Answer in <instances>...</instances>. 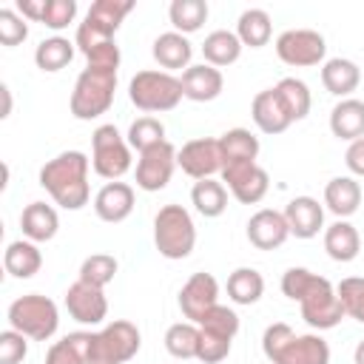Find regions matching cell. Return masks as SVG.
Listing matches in <instances>:
<instances>
[{
	"label": "cell",
	"instance_id": "obj_51",
	"mask_svg": "<svg viewBox=\"0 0 364 364\" xmlns=\"http://www.w3.org/2000/svg\"><path fill=\"white\" fill-rule=\"evenodd\" d=\"M0 94H3V114L0 117H9L11 114V91H9V85H0Z\"/></svg>",
	"mask_w": 364,
	"mask_h": 364
},
{
	"label": "cell",
	"instance_id": "obj_2",
	"mask_svg": "<svg viewBox=\"0 0 364 364\" xmlns=\"http://www.w3.org/2000/svg\"><path fill=\"white\" fill-rule=\"evenodd\" d=\"M262 353L270 364H330V344L318 333L299 336L284 321L264 327Z\"/></svg>",
	"mask_w": 364,
	"mask_h": 364
},
{
	"label": "cell",
	"instance_id": "obj_23",
	"mask_svg": "<svg viewBox=\"0 0 364 364\" xmlns=\"http://www.w3.org/2000/svg\"><path fill=\"white\" fill-rule=\"evenodd\" d=\"M46 364H94V333L77 330L63 336L48 347Z\"/></svg>",
	"mask_w": 364,
	"mask_h": 364
},
{
	"label": "cell",
	"instance_id": "obj_17",
	"mask_svg": "<svg viewBox=\"0 0 364 364\" xmlns=\"http://www.w3.org/2000/svg\"><path fill=\"white\" fill-rule=\"evenodd\" d=\"M290 239V228L282 210L262 208L247 219V242L256 250H276Z\"/></svg>",
	"mask_w": 364,
	"mask_h": 364
},
{
	"label": "cell",
	"instance_id": "obj_7",
	"mask_svg": "<svg viewBox=\"0 0 364 364\" xmlns=\"http://www.w3.org/2000/svg\"><path fill=\"white\" fill-rule=\"evenodd\" d=\"M131 145L128 139L117 131V125L105 122L94 128L91 134V168L97 176L108 182H119L131 171Z\"/></svg>",
	"mask_w": 364,
	"mask_h": 364
},
{
	"label": "cell",
	"instance_id": "obj_15",
	"mask_svg": "<svg viewBox=\"0 0 364 364\" xmlns=\"http://www.w3.org/2000/svg\"><path fill=\"white\" fill-rule=\"evenodd\" d=\"M216 304H219V282L210 273H193L179 290V310L193 324H199L202 316Z\"/></svg>",
	"mask_w": 364,
	"mask_h": 364
},
{
	"label": "cell",
	"instance_id": "obj_38",
	"mask_svg": "<svg viewBox=\"0 0 364 364\" xmlns=\"http://www.w3.org/2000/svg\"><path fill=\"white\" fill-rule=\"evenodd\" d=\"M273 88H276V94H279V100H282V105L287 108V114H290L293 122H299V119H304V117L310 114L313 97H310V88H307L304 80L284 77V80H279Z\"/></svg>",
	"mask_w": 364,
	"mask_h": 364
},
{
	"label": "cell",
	"instance_id": "obj_47",
	"mask_svg": "<svg viewBox=\"0 0 364 364\" xmlns=\"http://www.w3.org/2000/svg\"><path fill=\"white\" fill-rule=\"evenodd\" d=\"M316 279H318V273H313L307 267H287L282 273V293L293 301H301V296L316 284Z\"/></svg>",
	"mask_w": 364,
	"mask_h": 364
},
{
	"label": "cell",
	"instance_id": "obj_52",
	"mask_svg": "<svg viewBox=\"0 0 364 364\" xmlns=\"http://www.w3.org/2000/svg\"><path fill=\"white\" fill-rule=\"evenodd\" d=\"M353 364H364V338L355 344V350H353Z\"/></svg>",
	"mask_w": 364,
	"mask_h": 364
},
{
	"label": "cell",
	"instance_id": "obj_25",
	"mask_svg": "<svg viewBox=\"0 0 364 364\" xmlns=\"http://www.w3.org/2000/svg\"><path fill=\"white\" fill-rule=\"evenodd\" d=\"M20 228H23V236L31 239V242H51L60 230V216L54 210V205H46V202H31L23 208L20 213Z\"/></svg>",
	"mask_w": 364,
	"mask_h": 364
},
{
	"label": "cell",
	"instance_id": "obj_19",
	"mask_svg": "<svg viewBox=\"0 0 364 364\" xmlns=\"http://www.w3.org/2000/svg\"><path fill=\"white\" fill-rule=\"evenodd\" d=\"M282 213L287 219L290 236L296 239H313L324 228V208L313 196H293Z\"/></svg>",
	"mask_w": 364,
	"mask_h": 364
},
{
	"label": "cell",
	"instance_id": "obj_34",
	"mask_svg": "<svg viewBox=\"0 0 364 364\" xmlns=\"http://www.w3.org/2000/svg\"><path fill=\"white\" fill-rule=\"evenodd\" d=\"M264 296V279L256 267H236L228 276V299L233 304L250 307Z\"/></svg>",
	"mask_w": 364,
	"mask_h": 364
},
{
	"label": "cell",
	"instance_id": "obj_27",
	"mask_svg": "<svg viewBox=\"0 0 364 364\" xmlns=\"http://www.w3.org/2000/svg\"><path fill=\"white\" fill-rule=\"evenodd\" d=\"M361 82V68L347 57H333L321 65V85L327 94L347 100Z\"/></svg>",
	"mask_w": 364,
	"mask_h": 364
},
{
	"label": "cell",
	"instance_id": "obj_49",
	"mask_svg": "<svg viewBox=\"0 0 364 364\" xmlns=\"http://www.w3.org/2000/svg\"><path fill=\"white\" fill-rule=\"evenodd\" d=\"M344 162H347V171H350L353 176H364V136L347 145Z\"/></svg>",
	"mask_w": 364,
	"mask_h": 364
},
{
	"label": "cell",
	"instance_id": "obj_29",
	"mask_svg": "<svg viewBox=\"0 0 364 364\" xmlns=\"http://www.w3.org/2000/svg\"><path fill=\"white\" fill-rule=\"evenodd\" d=\"M3 267H6V273L14 276V279H31L34 273H40V267H43V253H40L37 242H31V239L9 242L6 253H3Z\"/></svg>",
	"mask_w": 364,
	"mask_h": 364
},
{
	"label": "cell",
	"instance_id": "obj_10",
	"mask_svg": "<svg viewBox=\"0 0 364 364\" xmlns=\"http://www.w3.org/2000/svg\"><path fill=\"white\" fill-rule=\"evenodd\" d=\"M276 54L284 65L313 68V65L324 63L327 40L313 28H287L276 37Z\"/></svg>",
	"mask_w": 364,
	"mask_h": 364
},
{
	"label": "cell",
	"instance_id": "obj_6",
	"mask_svg": "<svg viewBox=\"0 0 364 364\" xmlns=\"http://www.w3.org/2000/svg\"><path fill=\"white\" fill-rule=\"evenodd\" d=\"M6 318L11 330L28 336L31 341H48L60 327V310L43 293H26L14 299L6 310Z\"/></svg>",
	"mask_w": 364,
	"mask_h": 364
},
{
	"label": "cell",
	"instance_id": "obj_42",
	"mask_svg": "<svg viewBox=\"0 0 364 364\" xmlns=\"http://www.w3.org/2000/svg\"><path fill=\"white\" fill-rule=\"evenodd\" d=\"M336 293L344 304V316L364 324V279L361 276H347L336 284Z\"/></svg>",
	"mask_w": 364,
	"mask_h": 364
},
{
	"label": "cell",
	"instance_id": "obj_41",
	"mask_svg": "<svg viewBox=\"0 0 364 364\" xmlns=\"http://www.w3.org/2000/svg\"><path fill=\"white\" fill-rule=\"evenodd\" d=\"M125 139H128V145H131L136 154H142V151H148V148L165 142V125H162L156 117H151V114L136 117V119L131 122Z\"/></svg>",
	"mask_w": 364,
	"mask_h": 364
},
{
	"label": "cell",
	"instance_id": "obj_8",
	"mask_svg": "<svg viewBox=\"0 0 364 364\" xmlns=\"http://www.w3.org/2000/svg\"><path fill=\"white\" fill-rule=\"evenodd\" d=\"M139 327L128 318H114L94 333V364H125L139 353Z\"/></svg>",
	"mask_w": 364,
	"mask_h": 364
},
{
	"label": "cell",
	"instance_id": "obj_18",
	"mask_svg": "<svg viewBox=\"0 0 364 364\" xmlns=\"http://www.w3.org/2000/svg\"><path fill=\"white\" fill-rule=\"evenodd\" d=\"M134 202L136 196L128 182H105L94 196V213L108 225H119L134 213Z\"/></svg>",
	"mask_w": 364,
	"mask_h": 364
},
{
	"label": "cell",
	"instance_id": "obj_26",
	"mask_svg": "<svg viewBox=\"0 0 364 364\" xmlns=\"http://www.w3.org/2000/svg\"><path fill=\"white\" fill-rule=\"evenodd\" d=\"M330 131L333 136L344 142L361 139L364 136V100H355V97L338 100L330 111Z\"/></svg>",
	"mask_w": 364,
	"mask_h": 364
},
{
	"label": "cell",
	"instance_id": "obj_9",
	"mask_svg": "<svg viewBox=\"0 0 364 364\" xmlns=\"http://www.w3.org/2000/svg\"><path fill=\"white\" fill-rule=\"evenodd\" d=\"M299 310H301V318L313 327V330H333L341 318H344V304L333 287L330 279L318 276L316 284L301 296L299 301Z\"/></svg>",
	"mask_w": 364,
	"mask_h": 364
},
{
	"label": "cell",
	"instance_id": "obj_24",
	"mask_svg": "<svg viewBox=\"0 0 364 364\" xmlns=\"http://www.w3.org/2000/svg\"><path fill=\"white\" fill-rule=\"evenodd\" d=\"M324 205L338 219H350L361 208V185L355 176H333L324 185Z\"/></svg>",
	"mask_w": 364,
	"mask_h": 364
},
{
	"label": "cell",
	"instance_id": "obj_32",
	"mask_svg": "<svg viewBox=\"0 0 364 364\" xmlns=\"http://www.w3.org/2000/svg\"><path fill=\"white\" fill-rule=\"evenodd\" d=\"M191 205L196 208V213H202L205 219H216L228 210V188L222 179H199L191 188Z\"/></svg>",
	"mask_w": 364,
	"mask_h": 364
},
{
	"label": "cell",
	"instance_id": "obj_44",
	"mask_svg": "<svg viewBox=\"0 0 364 364\" xmlns=\"http://www.w3.org/2000/svg\"><path fill=\"white\" fill-rule=\"evenodd\" d=\"M230 344H233V338L199 327V350H196V358L202 364H219V361H225L230 355Z\"/></svg>",
	"mask_w": 364,
	"mask_h": 364
},
{
	"label": "cell",
	"instance_id": "obj_20",
	"mask_svg": "<svg viewBox=\"0 0 364 364\" xmlns=\"http://www.w3.org/2000/svg\"><path fill=\"white\" fill-rule=\"evenodd\" d=\"M179 82H182L185 100H191V102H210L225 88L222 71L213 68V65H208V63H196V65L185 68L182 77H179Z\"/></svg>",
	"mask_w": 364,
	"mask_h": 364
},
{
	"label": "cell",
	"instance_id": "obj_28",
	"mask_svg": "<svg viewBox=\"0 0 364 364\" xmlns=\"http://www.w3.org/2000/svg\"><path fill=\"white\" fill-rule=\"evenodd\" d=\"M324 250L333 262H353L361 253V236L355 225H350L347 219H336L330 228H324Z\"/></svg>",
	"mask_w": 364,
	"mask_h": 364
},
{
	"label": "cell",
	"instance_id": "obj_3",
	"mask_svg": "<svg viewBox=\"0 0 364 364\" xmlns=\"http://www.w3.org/2000/svg\"><path fill=\"white\" fill-rule=\"evenodd\" d=\"M114 91H117V71L85 65L80 71L71 100H68L71 117L80 122H91V119L102 117L114 102Z\"/></svg>",
	"mask_w": 364,
	"mask_h": 364
},
{
	"label": "cell",
	"instance_id": "obj_21",
	"mask_svg": "<svg viewBox=\"0 0 364 364\" xmlns=\"http://www.w3.org/2000/svg\"><path fill=\"white\" fill-rule=\"evenodd\" d=\"M250 117H253L256 128H259L262 134H270V136L284 134V131L293 125V119H290L287 108L282 105L276 88H264V91H259V94L253 97V102H250Z\"/></svg>",
	"mask_w": 364,
	"mask_h": 364
},
{
	"label": "cell",
	"instance_id": "obj_45",
	"mask_svg": "<svg viewBox=\"0 0 364 364\" xmlns=\"http://www.w3.org/2000/svg\"><path fill=\"white\" fill-rule=\"evenodd\" d=\"M28 37V23L17 9H0V43L6 48L20 46Z\"/></svg>",
	"mask_w": 364,
	"mask_h": 364
},
{
	"label": "cell",
	"instance_id": "obj_5",
	"mask_svg": "<svg viewBox=\"0 0 364 364\" xmlns=\"http://www.w3.org/2000/svg\"><path fill=\"white\" fill-rule=\"evenodd\" d=\"M182 82L176 74L159 71V68H145L136 71L128 82V100L145 111V114H162L173 111L182 102Z\"/></svg>",
	"mask_w": 364,
	"mask_h": 364
},
{
	"label": "cell",
	"instance_id": "obj_22",
	"mask_svg": "<svg viewBox=\"0 0 364 364\" xmlns=\"http://www.w3.org/2000/svg\"><path fill=\"white\" fill-rule=\"evenodd\" d=\"M151 54H154V60L162 65V71L173 74V71L191 68L193 46H191V40H188L185 34H179V31H165V34H159V37L154 40Z\"/></svg>",
	"mask_w": 364,
	"mask_h": 364
},
{
	"label": "cell",
	"instance_id": "obj_12",
	"mask_svg": "<svg viewBox=\"0 0 364 364\" xmlns=\"http://www.w3.org/2000/svg\"><path fill=\"white\" fill-rule=\"evenodd\" d=\"M219 179L242 205H259L270 191V176L259 162H236L225 165Z\"/></svg>",
	"mask_w": 364,
	"mask_h": 364
},
{
	"label": "cell",
	"instance_id": "obj_39",
	"mask_svg": "<svg viewBox=\"0 0 364 364\" xmlns=\"http://www.w3.org/2000/svg\"><path fill=\"white\" fill-rule=\"evenodd\" d=\"M165 350L179 358V361H188V358H196V350H199V324L193 321H176L165 330Z\"/></svg>",
	"mask_w": 364,
	"mask_h": 364
},
{
	"label": "cell",
	"instance_id": "obj_37",
	"mask_svg": "<svg viewBox=\"0 0 364 364\" xmlns=\"http://www.w3.org/2000/svg\"><path fill=\"white\" fill-rule=\"evenodd\" d=\"M208 14H210V9H208L205 0H173L168 6V20H171L173 31L185 34V37L199 31L205 26Z\"/></svg>",
	"mask_w": 364,
	"mask_h": 364
},
{
	"label": "cell",
	"instance_id": "obj_46",
	"mask_svg": "<svg viewBox=\"0 0 364 364\" xmlns=\"http://www.w3.org/2000/svg\"><path fill=\"white\" fill-rule=\"evenodd\" d=\"M74 17H77V0H46L40 23L51 31H63L74 23Z\"/></svg>",
	"mask_w": 364,
	"mask_h": 364
},
{
	"label": "cell",
	"instance_id": "obj_50",
	"mask_svg": "<svg viewBox=\"0 0 364 364\" xmlns=\"http://www.w3.org/2000/svg\"><path fill=\"white\" fill-rule=\"evenodd\" d=\"M26 20H34V23H40L43 20V9H46V0H17V6H14Z\"/></svg>",
	"mask_w": 364,
	"mask_h": 364
},
{
	"label": "cell",
	"instance_id": "obj_31",
	"mask_svg": "<svg viewBox=\"0 0 364 364\" xmlns=\"http://www.w3.org/2000/svg\"><path fill=\"white\" fill-rule=\"evenodd\" d=\"M131 11H134V0H97V3H91V9H88L82 23H88L91 28L114 37L117 28L122 26V20Z\"/></svg>",
	"mask_w": 364,
	"mask_h": 364
},
{
	"label": "cell",
	"instance_id": "obj_35",
	"mask_svg": "<svg viewBox=\"0 0 364 364\" xmlns=\"http://www.w3.org/2000/svg\"><path fill=\"white\" fill-rule=\"evenodd\" d=\"M273 26H270V14L264 9H245L236 20V37L242 40V46L250 48H262L270 43Z\"/></svg>",
	"mask_w": 364,
	"mask_h": 364
},
{
	"label": "cell",
	"instance_id": "obj_4",
	"mask_svg": "<svg viewBox=\"0 0 364 364\" xmlns=\"http://www.w3.org/2000/svg\"><path fill=\"white\" fill-rule=\"evenodd\" d=\"M154 245L159 256L179 262L188 259L196 247V225L188 208L182 205H162L159 213L154 216Z\"/></svg>",
	"mask_w": 364,
	"mask_h": 364
},
{
	"label": "cell",
	"instance_id": "obj_43",
	"mask_svg": "<svg viewBox=\"0 0 364 364\" xmlns=\"http://www.w3.org/2000/svg\"><path fill=\"white\" fill-rule=\"evenodd\" d=\"M199 327H202V330H210V333H219V336L233 338V336L239 333V316H236V310H233V307H228V304H216V307H210V310L202 316Z\"/></svg>",
	"mask_w": 364,
	"mask_h": 364
},
{
	"label": "cell",
	"instance_id": "obj_36",
	"mask_svg": "<svg viewBox=\"0 0 364 364\" xmlns=\"http://www.w3.org/2000/svg\"><path fill=\"white\" fill-rule=\"evenodd\" d=\"M222 145V159L225 165H236V162H256L259 156V136H253L247 128H230L219 136Z\"/></svg>",
	"mask_w": 364,
	"mask_h": 364
},
{
	"label": "cell",
	"instance_id": "obj_48",
	"mask_svg": "<svg viewBox=\"0 0 364 364\" xmlns=\"http://www.w3.org/2000/svg\"><path fill=\"white\" fill-rule=\"evenodd\" d=\"M28 355V336L17 330H3L0 333V364H20Z\"/></svg>",
	"mask_w": 364,
	"mask_h": 364
},
{
	"label": "cell",
	"instance_id": "obj_1",
	"mask_svg": "<svg viewBox=\"0 0 364 364\" xmlns=\"http://www.w3.org/2000/svg\"><path fill=\"white\" fill-rule=\"evenodd\" d=\"M88 165L91 159L82 151H63L40 168V188H46L54 205L65 210H80L91 199Z\"/></svg>",
	"mask_w": 364,
	"mask_h": 364
},
{
	"label": "cell",
	"instance_id": "obj_14",
	"mask_svg": "<svg viewBox=\"0 0 364 364\" xmlns=\"http://www.w3.org/2000/svg\"><path fill=\"white\" fill-rule=\"evenodd\" d=\"M65 310H68V316L74 321L97 327V324H102L108 318V299H105V293L100 287H91V284L77 279L65 290Z\"/></svg>",
	"mask_w": 364,
	"mask_h": 364
},
{
	"label": "cell",
	"instance_id": "obj_30",
	"mask_svg": "<svg viewBox=\"0 0 364 364\" xmlns=\"http://www.w3.org/2000/svg\"><path fill=\"white\" fill-rule=\"evenodd\" d=\"M242 40L236 37V31H228V28H216L205 37L202 43V57L208 65L213 68H225V65H233L239 57H242Z\"/></svg>",
	"mask_w": 364,
	"mask_h": 364
},
{
	"label": "cell",
	"instance_id": "obj_13",
	"mask_svg": "<svg viewBox=\"0 0 364 364\" xmlns=\"http://www.w3.org/2000/svg\"><path fill=\"white\" fill-rule=\"evenodd\" d=\"M173 171H176V148L165 139V142L139 154V159H136V188L148 191V193H156V191L168 188Z\"/></svg>",
	"mask_w": 364,
	"mask_h": 364
},
{
	"label": "cell",
	"instance_id": "obj_40",
	"mask_svg": "<svg viewBox=\"0 0 364 364\" xmlns=\"http://www.w3.org/2000/svg\"><path fill=\"white\" fill-rule=\"evenodd\" d=\"M117 270H119V262H117L111 253H91V256L82 259V264H80V276H77V279L85 282V284H91V287L105 290V284L114 282Z\"/></svg>",
	"mask_w": 364,
	"mask_h": 364
},
{
	"label": "cell",
	"instance_id": "obj_11",
	"mask_svg": "<svg viewBox=\"0 0 364 364\" xmlns=\"http://www.w3.org/2000/svg\"><path fill=\"white\" fill-rule=\"evenodd\" d=\"M176 165L182 168V173H188L191 179H213L216 173H222L225 159H222V145L213 136H199V139H188L179 151H176Z\"/></svg>",
	"mask_w": 364,
	"mask_h": 364
},
{
	"label": "cell",
	"instance_id": "obj_33",
	"mask_svg": "<svg viewBox=\"0 0 364 364\" xmlns=\"http://www.w3.org/2000/svg\"><path fill=\"white\" fill-rule=\"evenodd\" d=\"M74 51H77L74 40H68L63 34H54V37L40 40V46L34 48V63H37L40 71L54 74V71H63L74 60Z\"/></svg>",
	"mask_w": 364,
	"mask_h": 364
},
{
	"label": "cell",
	"instance_id": "obj_53",
	"mask_svg": "<svg viewBox=\"0 0 364 364\" xmlns=\"http://www.w3.org/2000/svg\"><path fill=\"white\" fill-rule=\"evenodd\" d=\"M97 364H102V361H97Z\"/></svg>",
	"mask_w": 364,
	"mask_h": 364
},
{
	"label": "cell",
	"instance_id": "obj_16",
	"mask_svg": "<svg viewBox=\"0 0 364 364\" xmlns=\"http://www.w3.org/2000/svg\"><path fill=\"white\" fill-rule=\"evenodd\" d=\"M74 46L77 51H82V57L88 60L91 68H119V46L114 37L91 28L88 23H77V34H74Z\"/></svg>",
	"mask_w": 364,
	"mask_h": 364
}]
</instances>
